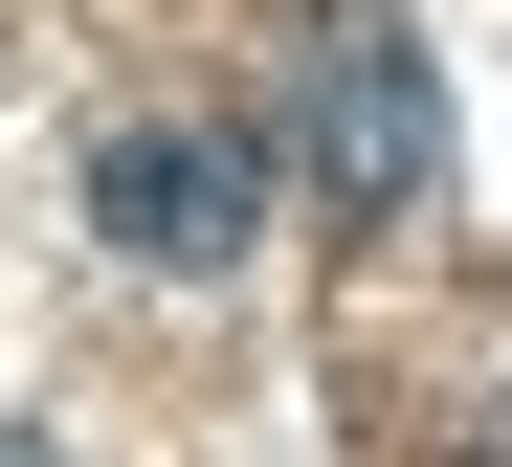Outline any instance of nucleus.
I'll return each instance as SVG.
<instances>
[{
  "label": "nucleus",
  "instance_id": "nucleus-1",
  "mask_svg": "<svg viewBox=\"0 0 512 467\" xmlns=\"http://www.w3.org/2000/svg\"><path fill=\"white\" fill-rule=\"evenodd\" d=\"M290 156H312L334 223H401L423 178H446V89H423V23H401V0H312V45H290Z\"/></svg>",
  "mask_w": 512,
  "mask_h": 467
},
{
  "label": "nucleus",
  "instance_id": "nucleus-2",
  "mask_svg": "<svg viewBox=\"0 0 512 467\" xmlns=\"http://www.w3.org/2000/svg\"><path fill=\"white\" fill-rule=\"evenodd\" d=\"M90 245H134V267H245V245H268V156L201 134V112H134V134H90Z\"/></svg>",
  "mask_w": 512,
  "mask_h": 467
}]
</instances>
